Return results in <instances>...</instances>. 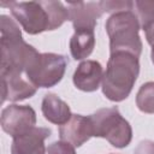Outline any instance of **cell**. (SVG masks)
Segmentation results:
<instances>
[{
  "label": "cell",
  "mask_w": 154,
  "mask_h": 154,
  "mask_svg": "<svg viewBox=\"0 0 154 154\" xmlns=\"http://www.w3.org/2000/svg\"><path fill=\"white\" fill-rule=\"evenodd\" d=\"M12 16L30 35L52 30L47 1H12L8 4Z\"/></svg>",
  "instance_id": "obj_6"
},
{
  "label": "cell",
  "mask_w": 154,
  "mask_h": 154,
  "mask_svg": "<svg viewBox=\"0 0 154 154\" xmlns=\"http://www.w3.org/2000/svg\"><path fill=\"white\" fill-rule=\"evenodd\" d=\"M0 47H1V72L0 75L23 73L30 61L38 53L22 37L18 24L6 14L0 16Z\"/></svg>",
  "instance_id": "obj_1"
},
{
  "label": "cell",
  "mask_w": 154,
  "mask_h": 154,
  "mask_svg": "<svg viewBox=\"0 0 154 154\" xmlns=\"http://www.w3.org/2000/svg\"><path fill=\"white\" fill-rule=\"evenodd\" d=\"M105 28L109 37L111 54L125 52L140 58L142 53V41L138 35L141 26L134 10L112 13Z\"/></svg>",
  "instance_id": "obj_3"
},
{
  "label": "cell",
  "mask_w": 154,
  "mask_h": 154,
  "mask_svg": "<svg viewBox=\"0 0 154 154\" xmlns=\"http://www.w3.org/2000/svg\"><path fill=\"white\" fill-rule=\"evenodd\" d=\"M95 47L94 30H75L70 40V52L75 60L88 58Z\"/></svg>",
  "instance_id": "obj_14"
},
{
  "label": "cell",
  "mask_w": 154,
  "mask_h": 154,
  "mask_svg": "<svg viewBox=\"0 0 154 154\" xmlns=\"http://www.w3.org/2000/svg\"><path fill=\"white\" fill-rule=\"evenodd\" d=\"M90 117L95 137L106 138L116 148H125L132 140L130 123L122 117L118 107L101 108Z\"/></svg>",
  "instance_id": "obj_4"
},
{
  "label": "cell",
  "mask_w": 154,
  "mask_h": 154,
  "mask_svg": "<svg viewBox=\"0 0 154 154\" xmlns=\"http://www.w3.org/2000/svg\"><path fill=\"white\" fill-rule=\"evenodd\" d=\"M59 136L61 141L69 142L73 147H81L90 137L94 136L90 117L72 114V117L67 123L60 125Z\"/></svg>",
  "instance_id": "obj_10"
},
{
  "label": "cell",
  "mask_w": 154,
  "mask_h": 154,
  "mask_svg": "<svg viewBox=\"0 0 154 154\" xmlns=\"http://www.w3.org/2000/svg\"><path fill=\"white\" fill-rule=\"evenodd\" d=\"M2 99L1 101H20L31 97L36 93V87L22 77V73H8L1 76Z\"/></svg>",
  "instance_id": "obj_12"
},
{
  "label": "cell",
  "mask_w": 154,
  "mask_h": 154,
  "mask_svg": "<svg viewBox=\"0 0 154 154\" xmlns=\"http://www.w3.org/2000/svg\"><path fill=\"white\" fill-rule=\"evenodd\" d=\"M135 154H154V142L146 140L137 144L135 148Z\"/></svg>",
  "instance_id": "obj_19"
},
{
  "label": "cell",
  "mask_w": 154,
  "mask_h": 154,
  "mask_svg": "<svg viewBox=\"0 0 154 154\" xmlns=\"http://www.w3.org/2000/svg\"><path fill=\"white\" fill-rule=\"evenodd\" d=\"M103 12H119L134 10V1H101Z\"/></svg>",
  "instance_id": "obj_17"
},
{
  "label": "cell",
  "mask_w": 154,
  "mask_h": 154,
  "mask_svg": "<svg viewBox=\"0 0 154 154\" xmlns=\"http://www.w3.org/2000/svg\"><path fill=\"white\" fill-rule=\"evenodd\" d=\"M65 70L66 59L64 55L37 53L25 69V75L36 88H51L63 79Z\"/></svg>",
  "instance_id": "obj_5"
},
{
  "label": "cell",
  "mask_w": 154,
  "mask_h": 154,
  "mask_svg": "<svg viewBox=\"0 0 154 154\" xmlns=\"http://www.w3.org/2000/svg\"><path fill=\"white\" fill-rule=\"evenodd\" d=\"M134 13L136 14L140 26L142 30H146L154 23V1H134Z\"/></svg>",
  "instance_id": "obj_15"
},
{
  "label": "cell",
  "mask_w": 154,
  "mask_h": 154,
  "mask_svg": "<svg viewBox=\"0 0 154 154\" xmlns=\"http://www.w3.org/2000/svg\"><path fill=\"white\" fill-rule=\"evenodd\" d=\"M138 73L140 63L137 57L125 52L111 54L102 78L103 95L114 102L125 100L130 95Z\"/></svg>",
  "instance_id": "obj_2"
},
{
  "label": "cell",
  "mask_w": 154,
  "mask_h": 154,
  "mask_svg": "<svg viewBox=\"0 0 154 154\" xmlns=\"http://www.w3.org/2000/svg\"><path fill=\"white\" fill-rule=\"evenodd\" d=\"M48 128H32L23 135L13 137L11 154H46L45 140L51 136Z\"/></svg>",
  "instance_id": "obj_9"
},
{
  "label": "cell",
  "mask_w": 154,
  "mask_h": 154,
  "mask_svg": "<svg viewBox=\"0 0 154 154\" xmlns=\"http://www.w3.org/2000/svg\"><path fill=\"white\" fill-rule=\"evenodd\" d=\"M136 105L144 113H154V82L141 85L136 95Z\"/></svg>",
  "instance_id": "obj_16"
},
{
  "label": "cell",
  "mask_w": 154,
  "mask_h": 154,
  "mask_svg": "<svg viewBox=\"0 0 154 154\" xmlns=\"http://www.w3.org/2000/svg\"><path fill=\"white\" fill-rule=\"evenodd\" d=\"M144 32H146V38H147V42L152 46L153 43H154V23L149 26V28H147L146 30H144Z\"/></svg>",
  "instance_id": "obj_20"
},
{
  "label": "cell",
  "mask_w": 154,
  "mask_h": 154,
  "mask_svg": "<svg viewBox=\"0 0 154 154\" xmlns=\"http://www.w3.org/2000/svg\"><path fill=\"white\" fill-rule=\"evenodd\" d=\"M67 10L75 30H94L96 26V20L103 13L101 1L69 2Z\"/></svg>",
  "instance_id": "obj_8"
},
{
  "label": "cell",
  "mask_w": 154,
  "mask_h": 154,
  "mask_svg": "<svg viewBox=\"0 0 154 154\" xmlns=\"http://www.w3.org/2000/svg\"><path fill=\"white\" fill-rule=\"evenodd\" d=\"M103 78V69L101 64L96 60H84L82 61L75 73L73 84L77 89L87 93H91L99 89L100 83Z\"/></svg>",
  "instance_id": "obj_11"
},
{
  "label": "cell",
  "mask_w": 154,
  "mask_h": 154,
  "mask_svg": "<svg viewBox=\"0 0 154 154\" xmlns=\"http://www.w3.org/2000/svg\"><path fill=\"white\" fill-rule=\"evenodd\" d=\"M150 58H152V61L154 64V43L152 45V52H150Z\"/></svg>",
  "instance_id": "obj_21"
},
{
  "label": "cell",
  "mask_w": 154,
  "mask_h": 154,
  "mask_svg": "<svg viewBox=\"0 0 154 154\" xmlns=\"http://www.w3.org/2000/svg\"><path fill=\"white\" fill-rule=\"evenodd\" d=\"M1 128L11 137H17L35 128L36 113L26 105H10L1 112Z\"/></svg>",
  "instance_id": "obj_7"
},
{
  "label": "cell",
  "mask_w": 154,
  "mask_h": 154,
  "mask_svg": "<svg viewBox=\"0 0 154 154\" xmlns=\"http://www.w3.org/2000/svg\"><path fill=\"white\" fill-rule=\"evenodd\" d=\"M47 154H76V150L71 143L60 140L48 146Z\"/></svg>",
  "instance_id": "obj_18"
},
{
  "label": "cell",
  "mask_w": 154,
  "mask_h": 154,
  "mask_svg": "<svg viewBox=\"0 0 154 154\" xmlns=\"http://www.w3.org/2000/svg\"><path fill=\"white\" fill-rule=\"evenodd\" d=\"M41 109L43 117L57 125H64L72 117L69 105L53 93H48L43 96Z\"/></svg>",
  "instance_id": "obj_13"
}]
</instances>
